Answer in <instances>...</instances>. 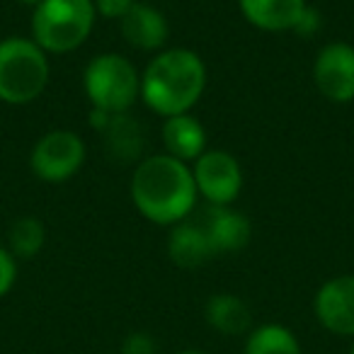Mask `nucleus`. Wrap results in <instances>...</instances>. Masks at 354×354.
I'll list each match as a JSON object with an SVG mask.
<instances>
[{
    "instance_id": "obj_6",
    "label": "nucleus",
    "mask_w": 354,
    "mask_h": 354,
    "mask_svg": "<svg viewBox=\"0 0 354 354\" xmlns=\"http://www.w3.org/2000/svg\"><path fill=\"white\" fill-rule=\"evenodd\" d=\"M85 162V141L71 129H51L35 143L30 167L44 183H68Z\"/></svg>"
},
{
    "instance_id": "obj_7",
    "label": "nucleus",
    "mask_w": 354,
    "mask_h": 354,
    "mask_svg": "<svg viewBox=\"0 0 354 354\" xmlns=\"http://www.w3.org/2000/svg\"><path fill=\"white\" fill-rule=\"evenodd\" d=\"M194 185L209 207H231L243 189V167L228 151L207 148L192 162Z\"/></svg>"
},
{
    "instance_id": "obj_16",
    "label": "nucleus",
    "mask_w": 354,
    "mask_h": 354,
    "mask_svg": "<svg viewBox=\"0 0 354 354\" xmlns=\"http://www.w3.org/2000/svg\"><path fill=\"white\" fill-rule=\"evenodd\" d=\"M243 354H304V349L296 333L286 325L262 323L245 335Z\"/></svg>"
},
{
    "instance_id": "obj_11",
    "label": "nucleus",
    "mask_w": 354,
    "mask_h": 354,
    "mask_svg": "<svg viewBox=\"0 0 354 354\" xmlns=\"http://www.w3.org/2000/svg\"><path fill=\"white\" fill-rule=\"evenodd\" d=\"M119 32L124 41L138 51H162L167 37H170V25L165 15L158 8L148 6L138 0L136 6L119 20Z\"/></svg>"
},
{
    "instance_id": "obj_19",
    "label": "nucleus",
    "mask_w": 354,
    "mask_h": 354,
    "mask_svg": "<svg viewBox=\"0 0 354 354\" xmlns=\"http://www.w3.org/2000/svg\"><path fill=\"white\" fill-rule=\"evenodd\" d=\"M17 281V260L8 248L0 245V299L10 294Z\"/></svg>"
},
{
    "instance_id": "obj_5",
    "label": "nucleus",
    "mask_w": 354,
    "mask_h": 354,
    "mask_svg": "<svg viewBox=\"0 0 354 354\" xmlns=\"http://www.w3.org/2000/svg\"><path fill=\"white\" fill-rule=\"evenodd\" d=\"M83 90L95 112L127 114L141 97V73L127 56L107 51L88 61Z\"/></svg>"
},
{
    "instance_id": "obj_21",
    "label": "nucleus",
    "mask_w": 354,
    "mask_h": 354,
    "mask_svg": "<svg viewBox=\"0 0 354 354\" xmlns=\"http://www.w3.org/2000/svg\"><path fill=\"white\" fill-rule=\"evenodd\" d=\"M320 30V12L315 10V8H306V12L301 15V20H299V25H296V35H301V37H310V35H315V32Z\"/></svg>"
},
{
    "instance_id": "obj_15",
    "label": "nucleus",
    "mask_w": 354,
    "mask_h": 354,
    "mask_svg": "<svg viewBox=\"0 0 354 354\" xmlns=\"http://www.w3.org/2000/svg\"><path fill=\"white\" fill-rule=\"evenodd\" d=\"M204 320L214 333L223 337H245L255 323H252V310L238 294H214L209 296L204 306Z\"/></svg>"
},
{
    "instance_id": "obj_1",
    "label": "nucleus",
    "mask_w": 354,
    "mask_h": 354,
    "mask_svg": "<svg viewBox=\"0 0 354 354\" xmlns=\"http://www.w3.org/2000/svg\"><path fill=\"white\" fill-rule=\"evenodd\" d=\"M129 192L136 212L146 221L167 228L187 221L199 197L192 167L167 153L148 156L138 162Z\"/></svg>"
},
{
    "instance_id": "obj_2",
    "label": "nucleus",
    "mask_w": 354,
    "mask_h": 354,
    "mask_svg": "<svg viewBox=\"0 0 354 354\" xmlns=\"http://www.w3.org/2000/svg\"><path fill=\"white\" fill-rule=\"evenodd\" d=\"M207 88L202 56L185 46L162 49L141 71V100L151 112L167 119L192 112Z\"/></svg>"
},
{
    "instance_id": "obj_18",
    "label": "nucleus",
    "mask_w": 354,
    "mask_h": 354,
    "mask_svg": "<svg viewBox=\"0 0 354 354\" xmlns=\"http://www.w3.org/2000/svg\"><path fill=\"white\" fill-rule=\"evenodd\" d=\"M119 354H160V347H158L156 337H153L151 333L136 330V333H129L127 337L122 339Z\"/></svg>"
},
{
    "instance_id": "obj_22",
    "label": "nucleus",
    "mask_w": 354,
    "mask_h": 354,
    "mask_svg": "<svg viewBox=\"0 0 354 354\" xmlns=\"http://www.w3.org/2000/svg\"><path fill=\"white\" fill-rule=\"evenodd\" d=\"M15 3H20V6H25V8H32V10H35V8L39 6L41 0H15Z\"/></svg>"
},
{
    "instance_id": "obj_17",
    "label": "nucleus",
    "mask_w": 354,
    "mask_h": 354,
    "mask_svg": "<svg viewBox=\"0 0 354 354\" xmlns=\"http://www.w3.org/2000/svg\"><path fill=\"white\" fill-rule=\"evenodd\" d=\"M46 228L37 216H20L12 221L8 233V250L15 255V260H32L44 250Z\"/></svg>"
},
{
    "instance_id": "obj_10",
    "label": "nucleus",
    "mask_w": 354,
    "mask_h": 354,
    "mask_svg": "<svg viewBox=\"0 0 354 354\" xmlns=\"http://www.w3.org/2000/svg\"><path fill=\"white\" fill-rule=\"evenodd\" d=\"M214 255H233L248 248L252 238V223L245 214L233 207H209L199 218Z\"/></svg>"
},
{
    "instance_id": "obj_4",
    "label": "nucleus",
    "mask_w": 354,
    "mask_h": 354,
    "mask_svg": "<svg viewBox=\"0 0 354 354\" xmlns=\"http://www.w3.org/2000/svg\"><path fill=\"white\" fill-rule=\"evenodd\" d=\"M95 20V0H41L32 10V39L46 54H71L88 41Z\"/></svg>"
},
{
    "instance_id": "obj_20",
    "label": "nucleus",
    "mask_w": 354,
    "mask_h": 354,
    "mask_svg": "<svg viewBox=\"0 0 354 354\" xmlns=\"http://www.w3.org/2000/svg\"><path fill=\"white\" fill-rule=\"evenodd\" d=\"M138 0H95V10L102 20H122Z\"/></svg>"
},
{
    "instance_id": "obj_9",
    "label": "nucleus",
    "mask_w": 354,
    "mask_h": 354,
    "mask_svg": "<svg viewBox=\"0 0 354 354\" xmlns=\"http://www.w3.org/2000/svg\"><path fill=\"white\" fill-rule=\"evenodd\" d=\"M313 313L330 335L354 337V274H337L323 281L313 296Z\"/></svg>"
},
{
    "instance_id": "obj_8",
    "label": "nucleus",
    "mask_w": 354,
    "mask_h": 354,
    "mask_svg": "<svg viewBox=\"0 0 354 354\" xmlns=\"http://www.w3.org/2000/svg\"><path fill=\"white\" fill-rule=\"evenodd\" d=\"M313 85L328 102L347 104L354 100V46L330 41L313 61Z\"/></svg>"
},
{
    "instance_id": "obj_3",
    "label": "nucleus",
    "mask_w": 354,
    "mask_h": 354,
    "mask_svg": "<svg viewBox=\"0 0 354 354\" xmlns=\"http://www.w3.org/2000/svg\"><path fill=\"white\" fill-rule=\"evenodd\" d=\"M49 75V54L32 37H6L0 41V102H35L44 95Z\"/></svg>"
},
{
    "instance_id": "obj_23",
    "label": "nucleus",
    "mask_w": 354,
    "mask_h": 354,
    "mask_svg": "<svg viewBox=\"0 0 354 354\" xmlns=\"http://www.w3.org/2000/svg\"><path fill=\"white\" fill-rule=\"evenodd\" d=\"M175 354H209V352H204V349H180Z\"/></svg>"
},
{
    "instance_id": "obj_12",
    "label": "nucleus",
    "mask_w": 354,
    "mask_h": 354,
    "mask_svg": "<svg viewBox=\"0 0 354 354\" xmlns=\"http://www.w3.org/2000/svg\"><path fill=\"white\" fill-rule=\"evenodd\" d=\"M243 17L262 32H294L301 15L306 12V0H238Z\"/></svg>"
},
{
    "instance_id": "obj_14",
    "label": "nucleus",
    "mask_w": 354,
    "mask_h": 354,
    "mask_svg": "<svg viewBox=\"0 0 354 354\" xmlns=\"http://www.w3.org/2000/svg\"><path fill=\"white\" fill-rule=\"evenodd\" d=\"M167 257L172 260V265L183 267V270H197L216 255H214L202 223L187 218V221L172 226L167 233Z\"/></svg>"
},
{
    "instance_id": "obj_24",
    "label": "nucleus",
    "mask_w": 354,
    "mask_h": 354,
    "mask_svg": "<svg viewBox=\"0 0 354 354\" xmlns=\"http://www.w3.org/2000/svg\"><path fill=\"white\" fill-rule=\"evenodd\" d=\"M349 354H354V342H352V349H349Z\"/></svg>"
},
{
    "instance_id": "obj_13",
    "label": "nucleus",
    "mask_w": 354,
    "mask_h": 354,
    "mask_svg": "<svg viewBox=\"0 0 354 354\" xmlns=\"http://www.w3.org/2000/svg\"><path fill=\"white\" fill-rule=\"evenodd\" d=\"M165 153L183 162H194L207 151V129L194 114H175L162 119Z\"/></svg>"
}]
</instances>
